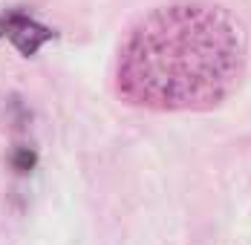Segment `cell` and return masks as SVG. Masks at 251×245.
<instances>
[{
	"mask_svg": "<svg viewBox=\"0 0 251 245\" xmlns=\"http://www.w3.org/2000/svg\"><path fill=\"white\" fill-rule=\"evenodd\" d=\"M246 67L249 32L234 12L205 0H174L125 29L113 90L142 110L208 113L231 98Z\"/></svg>",
	"mask_w": 251,
	"mask_h": 245,
	"instance_id": "obj_1",
	"label": "cell"
},
{
	"mask_svg": "<svg viewBox=\"0 0 251 245\" xmlns=\"http://www.w3.org/2000/svg\"><path fill=\"white\" fill-rule=\"evenodd\" d=\"M0 35L9 38L24 58H32L44 44H50V41L58 38V32L52 26L32 21L26 12H6V15H0Z\"/></svg>",
	"mask_w": 251,
	"mask_h": 245,
	"instance_id": "obj_2",
	"label": "cell"
},
{
	"mask_svg": "<svg viewBox=\"0 0 251 245\" xmlns=\"http://www.w3.org/2000/svg\"><path fill=\"white\" fill-rule=\"evenodd\" d=\"M9 165H12V171H18V173H29L38 165V153H35L32 147L18 145V147L9 150Z\"/></svg>",
	"mask_w": 251,
	"mask_h": 245,
	"instance_id": "obj_3",
	"label": "cell"
}]
</instances>
